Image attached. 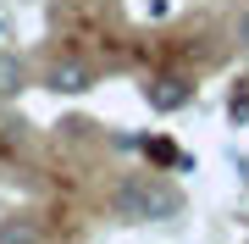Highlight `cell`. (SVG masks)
Segmentation results:
<instances>
[{"label": "cell", "mask_w": 249, "mask_h": 244, "mask_svg": "<svg viewBox=\"0 0 249 244\" xmlns=\"http://www.w3.org/2000/svg\"><path fill=\"white\" fill-rule=\"evenodd\" d=\"M45 83H50V94H89L94 89V67L89 61H55Z\"/></svg>", "instance_id": "3957f363"}, {"label": "cell", "mask_w": 249, "mask_h": 244, "mask_svg": "<svg viewBox=\"0 0 249 244\" xmlns=\"http://www.w3.org/2000/svg\"><path fill=\"white\" fill-rule=\"evenodd\" d=\"M238 50L249 56V11H244V17H238Z\"/></svg>", "instance_id": "52a82bcc"}, {"label": "cell", "mask_w": 249, "mask_h": 244, "mask_svg": "<svg viewBox=\"0 0 249 244\" xmlns=\"http://www.w3.org/2000/svg\"><path fill=\"white\" fill-rule=\"evenodd\" d=\"M28 89V61L17 50H0V100H17Z\"/></svg>", "instance_id": "277c9868"}, {"label": "cell", "mask_w": 249, "mask_h": 244, "mask_svg": "<svg viewBox=\"0 0 249 244\" xmlns=\"http://www.w3.org/2000/svg\"><path fill=\"white\" fill-rule=\"evenodd\" d=\"M0 39H6V17H0Z\"/></svg>", "instance_id": "ba28073f"}, {"label": "cell", "mask_w": 249, "mask_h": 244, "mask_svg": "<svg viewBox=\"0 0 249 244\" xmlns=\"http://www.w3.org/2000/svg\"><path fill=\"white\" fill-rule=\"evenodd\" d=\"M111 211L116 222H172L183 217V189L166 183L160 172H133L111 189Z\"/></svg>", "instance_id": "6da1fadb"}, {"label": "cell", "mask_w": 249, "mask_h": 244, "mask_svg": "<svg viewBox=\"0 0 249 244\" xmlns=\"http://www.w3.org/2000/svg\"><path fill=\"white\" fill-rule=\"evenodd\" d=\"M244 89H232V100H227V117L232 122H249V78H238Z\"/></svg>", "instance_id": "8992f818"}, {"label": "cell", "mask_w": 249, "mask_h": 244, "mask_svg": "<svg viewBox=\"0 0 249 244\" xmlns=\"http://www.w3.org/2000/svg\"><path fill=\"white\" fill-rule=\"evenodd\" d=\"M144 100H150V111H183L188 100H194V83L183 73H160V78L144 83Z\"/></svg>", "instance_id": "7a4b0ae2"}, {"label": "cell", "mask_w": 249, "mask_h": 244, "mask_svg": "<svg viewBox=\"0 0 249 244\" xmlns=\"http://www.w3.org/2000/svg\"><path fill=\"white\" fill-rule=\"evenodd\" d=\"M0 244H45V227L34 217H6L0 222Z\"/></svg>", "instance_id": "5b68a950"}]
</instances>
